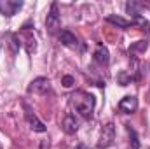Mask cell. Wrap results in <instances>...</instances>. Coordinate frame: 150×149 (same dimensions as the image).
<instances>
[{
  "mask_svg": "<svg viewBox=\"0 0 150 149\" xmlns=\"http://www.w3.org/2000/svg\"><path fill=\"white\" fill-rule=\"evenodd\" d=\"M94 62L100 65V67H107L108 65V62H110V54H108V49L105 47V46H98L96 47V51H94Z\"/></svg>",
  "mask_w": 150,
  "mask_h": 149,
  "instance_id": "obj_10",
  "label": "cell"
},
{
  "mask_svg": "<svg viewBox=\"0 0 150 149\" xmlns=\"http://www.w3.org/2000/svg\"><path fill=\"white\" fill-rule=\"evenodd\" d=\"M61 84H63L65 88H72L75 84V79L72 75H63V77H61Z\"/></svg>",
  "mask_w": 150,
  "mask_h": 149,
  "instance_id": "obj_13",
  "label": "cell"
},
{
  "mask_svg": "<svg viewBox=\"0 0 150 149\" xmlns=\"http://www.w3.org/2000/svg\"><path fill=\"white\" fill-rule=\"evenodd\" d=\"M21 7H23V2H18V0H0V14H4L7 18L14 16Z\"/></svg>",
  "mask_w": 150,
  "mask_h": 149,
  "instance_id": "obj_6",
  "label": "cell"
},
{
  "mask_svg": "<svg viewBox=\"0 0 150 149\" xmlns=\"http://www.w3.org/2000/svg\"><path fill=\"white\" fill-rule=\"evenodd\" d=\"M75 149H87V148H86L84 144H79V146H77V148H75Z\"/></svg>",
  "mask_w": 150,
  "mask_h": 149,
  "instance_id": "obj_15",
  "label": "cell"
},
{
  "mask_svg": "<svg viewBox=\"0 0 150 149\" xmlns=\"http://www.w3.org/2000/svg\"><path fill=\"white\" fill-rule=\"evenodd\" d=\"M117 107H119V111L122 112V114H133V112L138 109V98L133 97V95H127V97H124L119 102Z\"/></svg>",
  "mask_w": 150,
  "mask_h": 149,
  "instance_id": "obj_7",
  "label": "cell"
},
{
  "mask_svg": "<svg viewBox=\"0 0 150 149\" xmlns=\"http://www.w3.org/2000/svg\"><path fill=\"white\" fill-rule=\"evenodd\" d=\"M45 27H47V32L49 34H56L61 27V16H59V11H58V4L52 2L51 4V11L45 18Z\"/></svg>",
  "mask_w": 150,
  "mask_h": 149,
  "instance_id": "obj_3",
  "label": "cell"
},
{
  "mask_svg": "<svg viewBox=\"0 0 150 149\" xmlns=\"http://www.w3.org/2000/svg\"><path fill=\"white\" fill-rule=\"evenodd\" d=\"M61 126H63V132H65V133L74 135V133H77V130H79V121H77V117H75L74 114H67V116L63 117Z\"/></svg>",
  "mask_w": 150,
  "mask_h": 149,
  "instance_id": "obj_9",
  "label": "cell"
},
{
  "mask_svg": "<svg viewBox=\"0 0 150 149\" xmlns=\"http://www.w3.org/2000/svg\"><path fill=\"white\" fill-rule=\"evenodd\" d=\"M115 142V125L113 123H107L101 128V135H100V142H98V149H107L113 146Z\"/></svg>",
  "mask_w": 150,
  "mask_h": 149,
  "instance_id": "obj_4",
  "label": "cell"
},
{
  "mask_svg": "<svg viewBox=\"0 0 150 149\" xmlns=\"http://www.w3.org/2000/svg\"><path fill=\"white\" fill-rule=\"evenodd\" d=\"M107 21H108V23H112V25H115V27H119V28H122V30H127V28L134 27V23H133V21H127V19H124V18H120V16H115V14L108 16V18H107Z\"/></svg>",
  "mask_w": 150,
  "mask_h": 149,
  "instance_id": "obj_11",
  "label": "cell"
},
{
  "mask_svg": "<svg viewBox=\"0 0 150 149\" xmlns=\"http://www.w3.org/2000/svg\"><path fill=\"white\" fill-rule=\"evenodd\" d=\"M51 90V82L47 77H37L28 84V93H37V95H45Z\"/></svg>",
  "mask_w": 150,
  "mask_h": 149,
  "instance_id": "obj_5",
  "label": "cell"
},
{
  "mask_svg": "<svg viewBox=\"0 0 150 149\" xmlns=\"http://www.w3.org/2000/svg\"><path fill=\"white\" fill-rule=\"evenodd\" d=\"M126 130H127V133H129V137H131V148L133 149H140V140H138V133H136V130L131 128V125H126Z\"/></svg>",
  "mask_w": 150,
  "mask_h": 149,
  "instance_id": "obj_12",
  "label": "cell"
},
{
  "mask_svg": "<svg viewBox=\"0 0 150 149\" xmlns=\"http://www.w3.org/2000/svg\"><path fill=\"white\" fill-rule=\"evenodd\" d=\"M94 105H96V98L91 93H87V91L79 90V91L70 95V107L79 116H82L84 119H93Z\"/></svg>",
  "mask_w": 150,
  "mask_h": 149,
  "instance_id": "obj_1",
  "label": "cell"
},
{
  "mask_svg": "<svg viewBox=\"0 0 150 149\" xmlns=\"http://www.w3.org/2000/svg\"><path fill=\"white\" fill-rule=\"evenodd\" d=\"M58 39H59V42L63 44V46H67V47H80V40H79V37L75 35L74 32H70V30H61L59 32V35H58Z\"/></svg>",
  "mask_w": 150,
  "mask_h": 149,
  "instance_id": "obj_8",
  "label": "cell"
},
{
  "mask_svg": "<svg viewBox=\"0 0 150 149\" xmlns=\"http://www.w3.org/2000/svg\"><path fill=\"white\" fill-rule=\"evenodd\" d=\"M23 111H25V119H26V123L30 125V128L33 130V132H38V133H44L45 130H47V126L40 121L37 117V114L33 112V109L26 104V102H23Z\"/></svg>",
  "mask_w": 150,
  "mask_h": 149,
  "instance_id": "obj_2",
  "label": "cell"
},
{
  "mask_svg": "<svg viewBox=\"0 0 150 149\" xmlns=\"http://www.w3.org/2000/svg\"><path fill=\"white\" fill-rule=\"evenodd\" d=\"M147 40H140V44H134L133 47H131V51H145L147 49Z\"/></svg>",
  "mask_w": 150,
  "mask_h": 149,
  "instance_id": "obj_14",
  "label": "cell"
}]
</instances>
